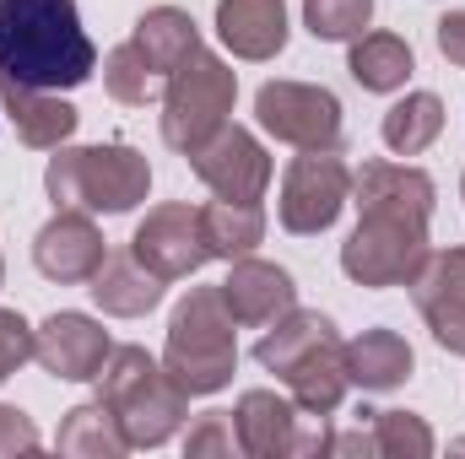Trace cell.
<instances>
[{"mask_svg":"<svg viewBox=\"0 0 465 459\" xmlns=\"http://www.w3.org/2000/svg\"><path fill=\"white\" fill-rule=\"evenodd\" d=\"M368 22V0H309L314 38H347Z\"/></svg>","mask_w":465,"mask_h":459,"instance_id":"12","label":"cell"},{"mask_svg":"<svg viewBox=\"0 0 465 459\" xmlns=\"http://www.w3.org/2000/svg\"><path fill=\"white\" fill-rule=\"evenodd\" d=\"M5 98L16 103V119H22L27 141H38V146H49V141H60V135H71V124H76V114H71L65 103H44L38 93H27V87H16V82H5Z\"/></svg>","mask_w":465,"mask_h":459,"instance_id":"9","label":"cell"},{"mask_svg":"<svg viewBox=\"0 0 465 459\" xmlns=\"http://www.w3.org/2000/svg\"><path fill=\"white\" fill-rule=\"evenodd\" d=\"M341 109L331 93H309V87H265L260 93V119L276 130V135H292V141H336V124Z\"/></svg>","mask_w":465,"mask_h":459,"instance_id":"2","label":"cell"},{"mask_svg":"<svg viewBox=\"0 0 465 459\" xmlns=\"http://www.w3.org/2000/svg\"><path fill=\"white\" fill-rule=\"evenodd\" d=\"M87 259H98V249H93V232L82 222H54L44 232V243H38V265L49 276H82Z\"/></svg>","mask_w":465,"mask_h":459,"instance_id":"8","label":"cell"},{"mask_svg":"<svg viewBox=\"0 0 465 459\" xmlns=\"http://www.w3.org/2000/svg\"><path fill=\"white\" fill-rule=\"evenodd\" d=\"M141 54L146 65H168V60H184L195 54V33L179 11H157L152 22H141Z\"/></svg>","mask_w":465,"mask_h":459,"instance_id":"10","label":"cell"},{"mask_svg":"<svg viewBox=\"0 0 465 459\" xmlns=\"http://www.w3.org/2000/svg\"><path fill=\"white\" fill-rule=\"evenodd\" d=\"M439 44H444L450 60L465 65V16H444V22H439Z\"/></svg>","mask_w":465,"mask_h":459,"instance_id":"14","label":"cell"},{"mask_svg":"<svg viewBox=\"0 0 465 459\" xmlns=\"http://www.w3.org/2000/svg\"><path fill=\"white\" fill-rule=\"evenodd\" d=\"M98 65L76 0H0V76L27 93L82 87Z\"/></svg>","mask_w":465,"mask_h":459,"instance_id":"1","label":"cell"},{"mask_svg":"<svg viewBox=\"0 0 465 459\" xmlns=\"http://www.w3.org/2000/svg\"><path fill=\"white\" fill-rule=\"evenodd\" d=\"M223 38L243 54L282 49V0H223Z\"/></svg>","mask_w":465,"mask_h":459,"instance_id":"6","label":"cell"},{"mask_svg":"<svg viewBox=\"0 0 465 459\" xmlns=\"http://www.w3.org/2000/svg\"><path fill=\"white\" fill-rule=\"evenodd\" d=\"M223 103H228V76H223V65L195 60V71L179 82V93H173V103H168V141H173V146H190V141L217 119Z\"/></svg>","mask_w":465,"mask_h":459,"instance_id":"4","label":"cell"},{"mask_svg":"<svg viewBox=\"0 0 465 459\" xmlns=\"http://www.w3.org/2000/svg\"><path fill=\"white\" fill-rule=\"evenodd\" d=\"M206 228H212V238H232L228 249H243V243H254L260 217H254V211H238V217H228V211H212V217H206Z\"/></svg>","mask_w":465,"mask_h":459,"instance_id":"13","label":"cell"},{"mask_svg":"<svg viewBox=\"0 0 465 459\" xmlns=\"http://www.w3.org/2000/svg\"><path fill=\"white\" fill-rule=\"evenodd\" d=\"M336 206H341V168H336L331 157H325V162H320V157L298 162L292 179H287V200H282L287 228H298V232L331 228Z\"/></svg>","mask_w":465,"mask_h":459,"instance_id":"3","label":"cell"},{"mask_svg":"<svg viewBox=\"0 0 465 459\" xmlns=\"http://www.w3.org/2000/svg\"><path fill=\"white\" fill-rule=\"evenodd\" d=\"M76 168H82V179H87V206L124 211V206L146 190V168H141L130 151H82Z\"/></svg>","mask_w":465,"mask_h":459,"instance_id":"5","label":"cell"},{"mask_svg":"<svg viewBox=\"0 0 465 459\" xmlns=\"http://www.w3.org/2000/svg\"><path fill=\"white\" fill-rule=\"evenodd\" d=\"M433 130H439V103H433V98H411V103H401L395 114L384 119V141H390L395 151L422 146Z\"/></svg>","mask_w":465,"mask_h":459,"instance_id":"11","label":"cell"},{"mask_svg":"<svg viewBox=\"0 0 465 459\" xmlns=\"http://www.w3.org/2000/svg\"><path fill=\"white\" fill-rule=\"evenodd\" d=\"M406 71H411V49L401 38H368V44L351 49V76L362 87H379V93L384 87H401Z\"/></svg>","mask_w":465,"mask_h":459,"instance_id":"7","label":"cell"}]
</instances>
